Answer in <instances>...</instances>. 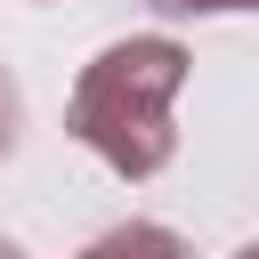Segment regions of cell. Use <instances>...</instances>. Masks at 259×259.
<instances>
[{
	"label": "cell",
	"mask_w": 259,
	"mask_h": 259,
	"mask_svg": "<svg viewBox=\"0 0 259 259\" xmlns=\"http://www.w3.org/2000/svg\"><path fill=\"white\" fill-rule=\"evenodd\" d=\"M0 259H16V243H0Z\"/></svg>",
	"instance_id": "cell-6"
},
{
	"label": "cell",
	"mask_w": 259,
	"mask_h": 259,
	"mask_svg": "<svg viewBox=\"0 0 259 259\" xmlns=\"http://www.w3.org/2000/svg\"><path fill=\"white\" fill-rule=\"evenodd\" d=\"M186 49L170 32H138V40H113L81 65L73 81V105H65V130L113 170V178H154L170 154H178V130H170V105L186 89Z\"/></svg>",
	"instance_id": "cell-1"
},
{
	"label": "cell",
	"mask_w": 259,
	"mask_h": 259,
	"mask_svg": "<svg viewBox=\"0 0 259 259\" xmlns=\"http://www.w3.org/2000/svg\"><path fill=\"white\" fill-rule=\"evenodd\" d=\"M154 16H219V8H259V0H138Z\"/></svg>",
	"instance_id": "cell-4"
},
{
	"label": "cell",
	"mask_w": 259,
	"mask_h": 259,
	"mask_svg": "<svg viewBox=\"0 0 259 259\" xmlns=\"http://www.w3.org/2000/svg\"><path fill=\"white\" fill-rule=\"evenodd\" d=\"M235 259H259V243H243V251H235Z\"/></svg>",
	"instance_id": "cell-5"
},
{
	"label": "cell",
	"mask_w": 259,
	"mask_h": 259,
	"mask_svg": "<svg viewBox=\"0 0 259 259\" xmlns=\"http://www.w3.org/2000/svg\"><path fill=\"white\" fill-rule=\"evenodd\" d=\"M81 259H194L170 227H154V219H130V227H113V235H97Z\"/></svg>",
	"instance_id": "cell-2"
},
{
	"label": "cell",
	"mask_w": 259,
	"mask_h": 259,
	"mask_svg": "<svg viewBox=\"0 0 259 259\" xmlns=\"http://www.w3.org/2000/svg\"><path fill=\"white\" fill-rule=\"evenodd\" d=\"M16 130H24V97H16V73L0 65V162L16 154Z\"/></svg>",
	"instance_id": "cell-3"
}]
</instances>
